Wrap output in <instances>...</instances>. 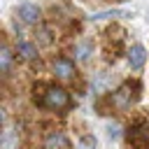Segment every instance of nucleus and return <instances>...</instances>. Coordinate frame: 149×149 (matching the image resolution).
I'll return each instance as SVG.
<instances>
[{"mask_svg":"<svg viewBox=\"0 0 149 149\" xmlns=\"http://www.w3.org/2000/svg\"><path fill=\"white\" fill-rule=\"evenodd\" d=\"M16 54H19L23 61H35V58H37V47L30 44V42H26V40H21V42L16 44Z\"/></svg>","mask_w":149,"mask_h":149,"instance_id":"obj_9","label":"nucleus"},{"mask_svg":"<svg viewBox=\"0 0 149 149\" xmlns=\"http://www.w3.org/2000/svg\"><path fill=\"white\" fill-rule=\"evenodd\" d=\"M16 16H19L23 23L35 26V23L40 21V9H37L35 5H30V2H21V5L16 7Z\"/></svg>","mask_w":149,"mask_h":149,"instance_id":"obj_5","label":"nucleus"},{"mask_svg":"<svg viewBox=\"0 0 149 149\" xmlns=\"http://www.w3.org/2000/svg\"><path fill=\"white\" fill-rule=\"evenodd\" d=\"M140 93H142V84L137 81V79H133V81H123L114 93H112V107H116V109H130L137 100H140Z\"/></svg>","mask_w":149,"mask_h":149,"instance_id":"obj_2","label":"nucleus"},{"mask_svg":"<svg viewBox=\"0 0 149 149\" xmlns=\"http://www.w3.org/2000/svg\"><path fill=\"white\" fill-rule=\"evenodd\" d=\"M77 54H79V61L86 63V61L91 58V42H81V44L77 47Z\"/></svg>","mask_w":149,"mask_h":149,"instance_id":"obj_12","label":"nucleus"},{"mask_svg":"<svg viewBox=\"0 0 149 149\" xmlns=\"http://www.w3.org/2000/svg\"><path fill=\"white\" fill-rule=\"evenodd\" d=\"M12 63H14L12 49H9L7 44H2V49H0V70H2V74H9V70H12Z\"/></svg>","mask_w":149,"mask_h":149,"instance_id":"obj_10","label":"nucleus"},{"mask_svg":"<svg viewBox=\"0 0 149 149\" xmlns=\"http://www.w3.org/2000/svg\"><path fill=\"white\" fill-rule=\"evenodd\" d=\"M95 137L93 135H81L79 137V142H77V149H95Z\"/></svg>","mask_w":149,"mask_h":149,"instance_id":"obj_11","label":"nucleus"},{"mask_svg":"<svg viewBox=\"0 0 149 149\" xmlns=\"http://www.w3.org/2000/svg\"><path fill=\"white\" fill-rule=\"evenodd\" d=\"M147 21H149V9H147Z\"/></svg>","mask_w":149,"mask_h":149,"instance_id":"obj_14","label":"nucleus"},{"mask_svg":"<svg viewBox=\"0 0 149 149\" xmlns=\"http://www.w3.org/2000/svg\"><path fill=\"white\" fill-rule=\"evenodd\" d=\"M44 149H70V140L65 137V133L54 130L51 135H47V140H44Z\"/></svg>","mask_w":149,"mask_h":149,"instance_id":"obj_7","label":"nucleus"},{"mask_svg":"<svg viewBox=\"0 0 149 149\" xmlns=\"http://www.w3.org/2000/svg\"><path fill=\"white\" fill-rule=\"evenodd\" d=\"M133 12H126V9H105V12H98L93 14L91 19L93 21H102V19H130Z\"/></svg>","mask_w":149,"mask_h":149,"instance_id":"obj_8","label":"nucleus"},{"mask_svg":"<svg viewBox=\"0 0 149 149\" xmlns=\"http://www.w3.org/2000/svg\"><path fill=\"white\" fill-rule=\"evenodd\" d=\"M126 142L130 149H149V121L137 116L126 128Z\"/></svg>","mask_w":149,"mask_h":149,"instance_id":"obj_3","label":"nucleus"},{"mask_svg":"<svg viewBox=\"0 0 149 149\" xmlns=\"http://www.w3.org/2000/svg\"><path fill=\"white\" fill-rule=\"evenodd\" d=\"M35 102L42 107V109H49V112H65L72 107V98L70 93L63 88V86H56V84H47L40 88V95H35Z\"/></svg>","mask_w":149,"mask_h":149,"instance_id":"obj_1","label":"nucleus"},{"mask_svg":"<svg viewBox=\"0 0 149 149\" xmlns=\"http://www.w3.org/2000/svg\"><path fill=\"white\" fill-rule=\"evenodd\" d=\"M54 74L58 79H74V63L70 58H56L54 61Z\"/></svg>","mask_w":149,"mask_h":149,"instance_id":"obj_6","label":"nucleus"},{"mask_svg":"<svg viewBox=\"0 0 149 149\" xmlns=\"http://www.w3.org/2000/svg\"><path fill=\"white\" fill-rule=\"evenodd\" d=\"M144 63H147V49L142 44H133L128 49V65H130V70L137 72V70L144 68Z\"/></svg>","mask_w":149,"mask_h":149,"instance_id":"obj_4","label":"nucleus"},{"mask_svg":"<svg viewBox=\"0 0 149 149\" xmlns=\"http://www.w3.org/2000/svg\"><path fill=\"white\" fill-rule=\"evenodd\" d=\"M119 130H121V128H119L116 123H109V126H107V137H109V140H116V137H119Z\"/></svg>","mask_w":149,"mask_h":149,"instance_id":"obj_13","label":"nucleus"}]
</instances>
